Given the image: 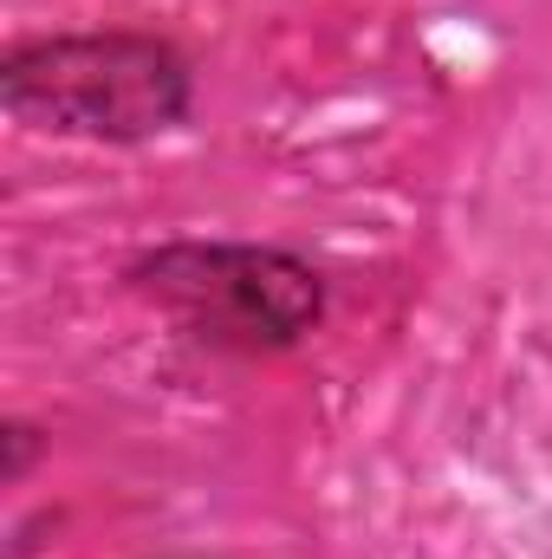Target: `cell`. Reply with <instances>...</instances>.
Returning a JSON list of instances; mask_svg holds the SVG:
<instances>
[{"mask_svg": "<svg viewBox=\"0 0 552 559\" xmlns=\"http://www.w3.org/2000/svg\"><path fill=\"white\" fill-rule=\"evenodd\" d=\"M7 449H13V462H7V481H13V475L26 468V455H33V429H20V423H13V429H7Z\"/></svg>", "mask_w": 552, "mask_h": 559, "instance_id": "3", "label": "cell"}, {"mask_svg": "<svg viewBox=\"0 0 552 559\" xmlns=\"http://www.w3.org/2000/svg\"><path fill=\"white\" fill-rule=\"evenodd\" d=\"M0 105L26 131L85 143H149L176 131L195 105L189 59L131 26L20 39L0 59Z\"/></svg>", "mask_w": 552, "mask_h": 559, "instance_id": "1", "label": "cell"}, {"mask_svg": "<svg viewBox=\"0 0 552 559\" xmlns=\"http://www.w3.org/2000/svg\"><path fill=\"white\" fill-rule=\"evenodd\" d=\"M131 293L215 352H286L325 319V280L261 241H169L131 267Z\"/></svg>", "mask_w": 552, "mask_h": 559, "instance_id": "2", "label": "cell"}]
</instances>
